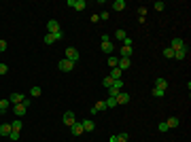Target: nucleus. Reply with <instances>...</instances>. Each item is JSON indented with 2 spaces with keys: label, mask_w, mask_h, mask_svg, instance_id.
<instances>
[{
  "label": "nucleus",
  "mask_w": 191,
  "mask_h": 142,
  "mask_svg": "<svg viewBox=\"0 0 191 142\" xmlns=\"http://www.w3.org/2000/svg\"><path fill=\"white\" fill-rule=\"evenodd\" d=\"M58 68H60L62 72H70V70H74V62H70V59H62L60 64H58Z\"/></svg>",
  "instance_id": "obj_1"
},
{
  "label": "nucleus",
  "mask_w": 191,
  "mask_h": 142,
  "mask_svg": "<svg viewBox=\"0 0 191 142\" xmlns=\"http://www.w3.org/2000/svg\"><path fill=\"white\" fill-rule=\"evenodd\" d=\"M62 121H64V125H68V127H70V125L77 123V117H74V112H72V110H68V112H64Z\"/></svg>",
  "instance_id": "obj_2"
},
{
  "label": "nucleus",
  "mask_w": 191,
  "mask_h": 142,
  "mask_svg": "<svg viewBox=\"0 0 191 142\" xmlns=\"http://www.w3.org/2000/svg\"><path fill=\"white\" fill-rule=\"evenodd\" d=\"M113 49H115V45H113L110 38L104 34V36H102V51H104V53H113Z\"/></svg>",
  "instance_id": "obj_3"
},
{
  "label": "nucleus",
  "mask_w": 191,
  "mask_h": 142,
  "mask_svg": "<svg viewBox=\"0 0 191 142\" xmlns=\"http://www.w3.org/2000/svg\"><path fill=\"white\" fill-rule=\"evenodd\" d=\"M115 100H117V106H119V104H128L132 98H130V94H128V91H119V94L115 95Z\"/></svg>",
  "instance_id": "obj_4"
},
{
  "label": "nucleus",
  "mask_w": 191,
  "mask_h": 142,
  "mask_svg": "<svg viewBox=\"0 0 191 142\" xmlns=\"http://www.w3.org/2000/svg\"><path fill=\"white\" fill-rule=\"evenodd\" d=\"M68 7H72L74 11H83L87 4H85V0H68Z\"/></svg>",
  "instance_id": "obj_5"
},
{
  "label": "nucleus",
  "mask_w": 191,
  "mask_h": 142,
  "mask_svg": "<svg viewBox=\"0 0 191 142\" xmlns=\"http://www.w3.org/2000/svg\"><path fill=\"white\" fill-rule=\"evenodd\" d=\"M66 59H70V62H77L79 59V51L74 47H66Z\"/></svg>",
  "instance_id": "obj_6"
},
{
  "label": "nucleus",
  "mask_w": 191,
  "mask_h": 142,
  "mask_svg": "<svg viewBox=\"0 0 191 142\" xmlns=\"http://www.w3.org/2000/svg\"><path fill=\"white\" fill-rule=\"evenodd\" d=\"M13 112H15V117L19 119V117H24L26 112H28V108H26L24 104H13Z\"/></svg>",
  "instance_id": "obj_7"
},
{
  "label": "nucleus",
  "mask_w": 191,
  "mask_h": 142,
  "mask_svg": "<svg viewBox=\"0 0 191 142\" xmlns=\"http://www.w3.org/2000/svg\"><path fill=\"white\" fill-rule=\"evenodd\" d=\"M47 30H49V34H55V32H62V28H60V24L55 21V19H51L47 24Z\"/></svg>",
  "instance_id": "obj_8"
},
{
  "label": "nucleus",
  "mask_w": 191,
  "mask_h": 142,
  "mask_svg": "<svg viewBox=\"0 0 191 142\" xmlns=\"http://www.w3.org/2000/svg\"><path fill=\"white\" fill-rule=\"evenodd\" d=\"M187 45H185V40H180V38H174L172 43H170V49L172 51H179V49H185Z\"/></svg>",
  "instance_id": "obj_9"
},
{
  "label": "nucleus",
  "mask_w": 191,
  "mask_h": 142,
  "mask_svg": "<svg viewBox=\"0 0 191 142\" xmlns=\"http://www.w3.org/2000/svg\"><path fill=\"white\" fill-rule=\"evenodd\" d=\"M132 66V62H130V57H119V66H117V68H119L121 72L123 70H128V68H130Z\"/></svg>",
  "instance_id": "obj_10"
},
{
  "label": "nucleus",
  "mask_w": 191,
  "mask_h": 142,
  "mask_svg": "<svg viewBox=\"0 0 191 142\" xmlns=\"http://www.w3.org/2000/svg\"><path fill=\"white\" fill-rule=\"evenodd\" d=\"M70 131H72V136H81L83 134V123H74V125H70Z\"/></svg>",
  "instance_id": "obj_11"
},
{
  "label": "nucleus",
  "mask_w": 191,
  "mask_h": 142,
  "mask_svg": "<svg viewBox=\"0 0 191 142\" xmlns=\"http://www.w3.org/2000/svg\"><path fill=\"white\" fill-rule=\"evenodd\" d=\"M9 102H11V104H21V102H24V95L15 91V94H11V95H9Z\"/></svg>",
  "instance_id": "obj_12"
},
{
  "label": "nucleus",
  "mask_w": 191,
  "mask_h": 142,
  "mask_svg": "<svg viewBox=\"0 0 191 142\" xmlns=\"http://www.w3.org/2000/svg\"><path fill=\"white\" fill-rule=\"evenodd\" d=\"M94 130H96V123L91 119H85L83 121V131H94Z\"/></svg>",
  "instance_id": "obj_13"
},
{
  "label": "nucleus",
  "mask_w": 191,
  "mask_h": 142,
  "mask_svg": "<svg viewBox=\"0 0 191 142\" xmlns=\"http://www.w3.org/2000/svg\"><path fill=\"white\" fill-rule=\"evenodd\" d=\"M104 108H106V102H104V100H100V102H96V104H94L91 112H102Z\"/></svg>",
  "instance_id": "obj_14"
},
{
  "label": "nucleus",
  "mask_w": 191,
  "mask_h": 142,
  "mask_svg": "<svg viewBox=\"0 0 191 142\" xmlns=\"http://www.w3.org/2000/svg\"><path fill=\"white\" fill-rule=\"evenodd\" d=\"M132 53H134V49H132V47H121L119 49V55H121V57H132Z\"/></svg>",
  "instance_id": "obj_15"
},
{
  "label": "nucleus",
  "mask_w": 191,
  "mask_h": 142,
  "mask_svg": "<svg viewBox=\"0 0 191 142\" xmlns=\"http://www.w3.org/2000/svg\"><path fill=\"white\" fill-rule=\"evenodd\" d=\"M155 87H157V89H161V91H168V81H166V79H157Z\"/></svg>",
  "instance_id": "obj_16"
},
{
  "label": "nucleus",
  "mask_w": 191,
  "mask_h": 142,
  "mask_svg": "<svg viewBox=\"0 0 191 142\" xmlns=\"http://www.w3.org/2000/svg\"><path fill=\"white\" fill-rule=\"evenodd\" d=\"M11 134V123H2L0 125V136H9Z\"/></svg>",
  "instance_id": "obj_17"
},
{
  "label": "nucleus",
  "mask_w": 191,
  "mask_h": 142,
  "mask_svg": "<svg viewBox=\"0 0 191 142\" xmlns=\"http://www.w3.org/2000/svg\"><path fill=\"white\" fill-rule=\"evenodd\" d=\"M21 125H24V123H21L19 119H15L11 123V131H17V134H19V131H21Z\"/></svg>",
  "instance_id": "obj_18"
},
{
  "label": "nucleus",
  "mask_w": 191,
  "mask_h": 142,
  "mask_svg": "<svg viewBox=\"0 0 191 142\" xmlns=\"http://www.w3.org/2000/svg\"><path fill=\"white\" fill-rule=\"evenodd\" d=\"M187 57V47L185 49H179V51H174V59H185Z\"/></svg>",
  "instance_id": "obj_19"
},
{
  "label": "nucleus",
  "mask_w": 191,
  "mask_h": 142,
  "mask_svg": "<svg viewBox=\"0 0 191 142\" xmlns=\"http://www.w3.org/2000/svg\"><path fill=\"white\" fill-rule=\"evenodd\" d=\"M113 9H115V11H123V9H125V0H115V2H113Z\"/></svg>",
  "instance_id": "obj_20"
},
{
  "label": "nucleus",
  "mask_w": 191,
  "mask_h": 142,
  "mask_svg": "<svg viewBox=\"0 0 191 142\" xmlns=\"http://www.w3.org/2000/svg\"><path fill=\"white\" fill-rule=\"evenodd\" d=\"M179 123H180L179 117H170V119L166 121V125H168V127H179Z\"/></svg>",
  "instance_id": "obj_21"
},
{
  "label": "nucleus",
  "mask_w": 191,
  "mask_h": 142,
  "mask_svg": "<svg viewBox=\"0 0 191 142\" xmlns=\"http://www.w3.org/2000/svg\"><path fill=\"white\" fill-rule=\"evenodd\" d=\"M108 76H110L113 81H119V79H121V70H119V68H113V70H110V74H108Z\"/></svg>",
  "instance_id": "obj_22"
},
{
  "label": "nucleus",
  "mask_w": 191,
  "mask_h": 142,
  "mask_svg": "<svg viewBox=\"0 0 191 142\" xmlns=\"http://www.w3.org/2000/svg\"><path fill=\"white\" fill-rule=\"evenodd\" d=\"M104 102H106V108H115V106H117V100H115V98H110V95H108Z\"/></svg>",
  "instance_id": "obj_23"
},
{
  "label": "nucleus",
  "mask_w": 191,
  "mask_h": 142,
  "mask_svg": "<svg viewBox=\"0 0 191 142\" xmlns=\"http://www.w3.org/2000/svg\"><path fill=\"white\" fill-rule=\"evenodd\" d=\"M128 138H130V136H128L125 131H121L119 136H115V142H128Z\"/></svg>",
  "instance_id": "obj_24"
},
{
  "label": "nucleus",
  "mask_w": 191,
  "mask_h": 142,
  "mask_svg": "<svg viewBox=\"0 0 191 142\" xmlns=\"http://www.w3.org/2000/svg\"><path fill=\"white\" fill-rule=\"evenodd\" d=\"M115 36H117V40H125V30H121V28H117V32H115Z\"/></svg>",
  "instance_id": "obj_25"
},
{
  "label": "nucleus",
  "mask_w": 191,
  "mask_h": 142,
  "mask_svg": "<svg viewBox=\"0 0 191 142\" xmlns=\"http://www.w3.org/2000/svg\"><path fill=\"white\" fill-rule=\"evenodd\" d=\"M40 94H43V89H40V87H32V89H30V95H32V98H38Z\"/></svg>",
  "instance_id": "obj_26"
},
{
  "label": "nucleus",
  "mask_w": 191,
  "mask_h": 142,
  "mask_svg": "<svg viewBox=\"0 0 191 142\" xmlns=\"http://www.w3.org/2000/svg\"><path fill=\"white\" fill-rule=\"evenodd\" d=\"M102 85H104L106 89H110V85H113V79H110V76H104V79H102Z\"/></svg>",
  "instance_id": "obj_27"
},
{
  "label": "nucleus",
  "mask_w": 191,
  "mask_h": 142,
  "mask_svg": "<svg viewBox=\"0 0 191 142\" xmlns=\"http://www.w3.org/2000/svg\"><path fill=\"white\" fill-rule=\"evenodd\" d=\"M108 66H110V68H117V66H119V59L117 57H108Z\"/></svg>",
  "instance_id": "obj_28"
},
{
  "label": "nucleus",
  "mask_w": 191,
  "mask_h": 142,
  "mask_svg": "<svg viewBox=\"0 0 191 142\" xmlns=\"http://www.w3.org/2000/svg\"><path fill=\"white\" fill-rule=\"evenodd\" d=\"M164 57H170V59H172V57H174V51H172L170 47H166V49H164Z\"/></svg>",
  "instance_id": "obj_29"
},
{
  "label": "nucleus",
  "mask_w": 191,
  "mask_h": 142,
  "mask_svg": "<svg viewBox=\"0 0 191 142\" xmlns=\"http://www.w3.org/2000/svg\"><path fill=\"white\" fill-rule=\"evenodd\" d=\"M43 40H45L47 45H53V43H55V38H53V34H49V32H47V36H45Z\"/></svg>",
  "instance_id": "obj_30"
},
{
  "label": "nucleus",
  "mask_w": 191,
  "mask_h": 142,
  "mask_svg": "<svg viewBox=\"0 0 191 142\" xmlns=\"http://www.w3.org/2000/svg\"><path fill=\"white\" fill-rule=\"evenodd\" d=\"M9 104H11V102H9V98H7V100H0V108H2V112L9 108Z\"/></svg>",
  "instance_id": "obj_31"
},
{
  "label": "nucleus",
  "mask_w": 191,
  "mask_h": 142,
  "mask_svg": "<svg viewBox=\"0 0 191 142\" xmlns=\"http://www.w3.org/2000/svg\"><path fill=\"white\" fill-rule=\"evenodd\" d=\"M153 7H155V11H164V9H166V4H164L161 0H159V2H155Z\"/></svg>",
  "instance_id": "obj_32"
},
{
  "label": "nucleus",
  "mask_w": 191,
  "mask_h": 142,
  "mask_svg": "<svg viewBox=\"0 0 191 142\" xmlns=\"http://www.w3.org/2000/svg\"><path fill=\"white\" fill-rule=\"evenodd\" d=\"M164 94H166V91H161V89H153V95H155V98H164Z\"/></svg>",
  "instance_id": "obj_33"
},
{
  "label": "nucleus",
  "mask_w": 191,
  "mask_h": 142,
  "mask_svg": "<svg viewBox=\"0 0 191 142\" xmlns=\"http://www.w3.org/2000/svg\"><path fill=\"white\" fill-rule=\"evenodd\" d=\"M134 45V40H132L130 36H125V40H123V47H132Z\"/></svg>",
  "instance_id": "obj_34"
},
{
  "label": "nucleus",
  "mask_w": 191,
  "mask_h": 142,
  "mask_svg": "<svg viewBox=\"0 0 191 142\" xmlns=\"http://www.w3.org/2000/svg\"><path fill=\"white\" fill-rule=\"evenodd\" d=\"M9 72V66L7 64H0V74H7Z\"/></svg>",
  "instance_id": "obj_35"
},
{
  "label": "nucleus",
  "mask_w": 191,
  "mask_h": 142,
  "mask_svg": "<svg viewBox=\"0 0 191 142\" xmlns=\"http://www.w3.org/2000/svg\"><path fill=\"white\" fill-rule=\"evenodd\" d=\"M9 138H11V140H19V134H17V131H11Z\"/></svg>",
  "instance_id": "obj_36"
},
{
  "label": "nucleus",
  "mask_w": 191,
  "mask_h": 142,
  "mask_svg": "<svg viewBox=\"0 0 191 142\" xmlns=\"http://www.w3.org/2000/svg\"><path fill=\"white\" fill-rule=\"evenodd\" d=\"M168 130H170V127L166 125V121H164V123H159V131H168Z\"/></svg>",
  "instance_id": "obj_37"
},
{
  "label": "nucleus",
  "mask_w": 191,
  "mask_h": 142,
  "mask_svg": "<svg viewBox=\"0 0 191 142\" xmlns=\"http://www.w3.org/2000/svg\"><path fill=\"white\" fill-rule=\"evenodd\" d=\"M53 38H55V40H62V38H64V32H55Z\"/></svg>",
  "instance_id": "obj_38"
},
{
  "label": "nucleus",
  "mask_w": 191,
  "mask_h": 142,
  "mask_svg": "<svg viewBox=\"0 0 191 142\" xmlns=\"http://www.w3.org/2000/svg\"><path fill=\"white\" fill-rule=\"evenodd\" d=\"M7 51V40H0V53Z\"/></svg>",
  "instance_id": "obj_39"
},
{
  "label": "nucleus",
  "mask_w": 191,
  "mask_h": 142,
  "mask_svg": "<svg viewBox=\"0 0 191 142\" xmlns=\"http://www.w3.org/2000/svg\"><path fill=\"white\" fill-rule=\"evenodd\" d=\"M98 17H100L102 21H106V19H108V13H106V11H102V15H98Z\"/></svg>",
  "instance_id": "obj_40"
},
{
  "label": "nucleus",
  "mask_w": 191,
  "mask_h": 142,
  "mask_svg": "<svg viewBox=\"0 0 191 142\" xmlns=\"http://www.w3.org/2000/svg\"><path fill=\"white\" fill-rule=\"evenodd\" d=\"M0 115H2V108H0Z\"/></svg>",
  "instance_id": "obj_41"
}]
</instances>
